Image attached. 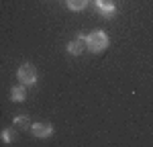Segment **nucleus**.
Masks as SVG:
<instances>
[{
	"label": "nucleus",
	"instance_id": "1",
	"mask_svg": "<svg viewBox=\"0 0 153 147\" xmlns=\"http://www.w3.org/2000/svg\"><path fill=\"white\" fill-rule=\"evenodd\" d=\"M110 39L104 31H92L86 35V51L90 53H102L106 47H108Z\"/></svg>",
	"mask_w": 153,
	"mask_h": 147
},
{
	"label": "nucleus",
	"instance_id": "2",
	"mask_svg": "<svg viewBox=\"0 0 153 147\" xmlns=\"http://www.w3.org/2000/svg\"><path fill=\"white\" fill-rule=\"evenodd\" d=\"M16 78H19V82L25 84V86L37 84V68L33 63H23V65L16 70Z\"/></svg>",
	"mask_w": 153,
	"mask_h": 147
},
{
	"label": "nucleus",
	"instance_id": "3",
	"mask_svg": "<svg viewBox=\"0 0 153 147\" xmlns=\"http://www.w3.org/2000/svg\"><path fill=\"white\" fill-rule=\"evenodd\" d=\"M31 133L37 139H47L53 135V125L51 122H33L31 125Z\"/></svg>",
	"mask_w": 153,
	"mask_h": 147
},
{
	"label": "nucleus",
	"instance_id": "4",
	"mask_svg": "<svg viewBox=\"0 0 153 147\" xmlns=\"http://www.w3.org/2000/svg\"><path fill=\"white\" fill-rule=\"evenodd\" d=\"M84 51H86V35L78 33V37L68 43V53L70 55H82Z\"/></svg>",
	"mask_w": 153,
	"mask_h": 147
},
{
	"label": "nucleus",
	"instance_id": "5",
	"mask_svg": "<svg viewBox=\"0 0 153 147\" xmlns=\"http://www.w3.org/2000/svg\"><path fill=\"white\" fill-rule=\"evenodd\" d=\"M94 2H96V10L100 12V16L112 19V16L117 14V6H114L112 0H94Z\"/></svg>",
	"mask_w": 153,
	"mask_h": 147
},
{
	"label": "nucleus",
	"instance_id": "6",
	"mask_svg": "<svg viewBox=\"0 0 153 147\" xmlns=\"http://www.w3.org/2000/svg\"><path fill=\"white\" fill-rule=\"evenodd\" d=\"M10 100L12 102H25V100H27V86L25 84L14 86L10 90Z\"/></svg>",
	"mask_w": 153,
	"mask_h": 147
},
{
	"label": "nucleus",
	"instance_id": "7",
	"mask_svg": "<svg viewBox=\"0 0 153 147\" xmlns=\"http://www.w3.org/2000/svg\"><path fill=\"white\" fill-rule=\"evenodd\" d=\"M88 2H90V0H68V8H70V10H84V8H86V6H88Z\"/></svg>",
	"mask_w": 153,
	"mask_h": 147
},
{
	"label": "nucleus",
	"instance_id": "8",
	"mask_svg": "<svg viewBox=\"0 0 153 147\" xmlns=\"http://www.w3.org/2000/svg\"><path fill=\"white\" fill-rule=\"evenodd\" d=\"M14 125H16L19 129H29V127H31V121H29L27 114H19V117H14Z\"/></svg>",
	"mask_w": 153,
	"mask_h": 147
},
{
	"label": "nucleus",
	"instance_id": "9",
	"mask_svg": "<svg viewBox=\"0 0 153 147\" xmlns=\"http://www.w3.org/2000/svg\"><path fill=\"white\" fill-rule=\"evenodd\" d=\"M0 137H2V141H4V143H12V141H14V137H16V135H14V131H12V129H4V131H2V135H0Z\"/></svg>",
	"mask_w": 153,
	"mask_h": 147
}]
</instances>
